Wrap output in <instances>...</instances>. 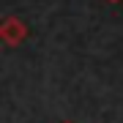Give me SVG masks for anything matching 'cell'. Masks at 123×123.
Instances as JSON below:
<instances>
[{"mask_svg":"<svg viewBox=\"0 0 123 123\" xmlns=\"http://www.w3.org/2000/svg\"><path fill=\"white\" fill-rule=\"evenodd\" d=\"M66 123H71V120H66Z\"/></svg>","mask_w":123,"mask_h":123,"instance_id":"cell-3","label":"cell"},{"mask_svg":"<svg viewBox=\"0 0 123 123\" xmlns=\"http://www.w3.org/2000/svg\"><path fill=\"white\" fill-rule=\"evenodd\" d=\"M0 38H3L8 47L22 44V41L27 38V27H25V22H22V19H17V17H6L3 22H0Z\"/></svg>","mask_w":123,"mask_h":123,"instance_id":"cell-1","label":"cell"},{"mask_svg":"<svg viewBox=\"0 0 123 123\" xmlns=\"http://www.w3.org/2000/svg\"><path fill=\"white\" fill-rule=\"evenodd\" d=\"M110 3H120V0H110Z\"/></svg>","mask_w":123,"mask_h":123,"instance_id":"cell-2","label":"cell"}]
</instances>
